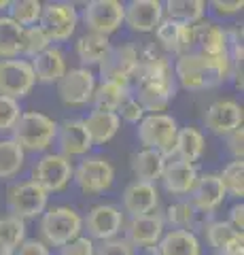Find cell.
<instances>
[{
	"mask_svg": "<svg viewBox=\"0 0 244 255\" xmlns=\"http://www.w3.org/2000/svg\"><path fill=\"white\" fill-rule=\"evenodd\" d=\"M174 79L189 92L212 90L217 85H223L232 77L234 66L230 53L219 55V58H208L198 51H189L178 55L174 62Z\"/></svg>",
	"mask_w": 244,
	"mask_h": 255,
	"instance_id": "cell-1",
	"label": "cell"
},
{
	"mask_svg": "<svg viewBox=\"0 0 244 255\" xmlns=\"http://www.w3.org/2000/svg\"><path fill=\"white\" fill-rule=\"evenodd\" d=\"M13 140L23 151H47L51 142L56 140L58 124L51 117H47L36 111H26L21 113L17 124L13 126Z\"/></svg>",
	"mask_w": 244,
	"mask_h": 255,
	"instance_id": "cell-2",
	"label": "cell"
},
{
	"mask_svg": "<svg viewBox=\"0 0 244 255\" xmlns=\"http://www.w3.org/2000/svg\"><path fill=\"white\" fill-rule=\"evenodd\" d=\"M81 215L70 206H51L41 217V234L45 238V245L64 247L77 236H81Z\"/></svg>",
	"mask_w": 244,
	"mask_h": 255,
	"instance_id": "cell-3",
	"label": "cell"
},
{
	"mask_svg": "<svg viewBox=\"0 0 244 255\" xmlns=\"http://www.w3.org/2000/svg\"><path fill=\"white\" fill-rule=\"evenodd\" d=\"M176 132H178L176 119L166 113L145 115L143 122L138 124V140H140V145H143V149L160 151L166 159L172 153Z\"/></svg>",
	"mask_w": 244,
	"mask_h": 255,
	"instance_id": "cell-4",
	"label": "cell"
},
{
	"mask_svg": "<svg viewBox=\"0 0 244 255\" xmlns=\"http://www.w3.org/2000/svg\"><path fill=\"white\" fill-rule=\"evenodd\" d=\"M47 200H49V194L43 187H38L34 181L17 183V185H11L9 191H6L9 213L21 221L43 215L47 211Z\"/></svg>",
	"mask_w": 244,
	"mask_h": 255,
	"instance_id": "cell-5",
	"label": "cell"
},
{
	"mask_svg": "<svg viewBox=\"0 0 244 255\" xmlns=\"http://www.w3.org/2000/svg\"><path fill=\"white\" fill-rule=\"evenodd\" d=\"M79 23L77 6L70 2H49L43 4V13L38 19L41 28L51 43H64L75 34Z\"/></svg>",
	"mask_w": 244,
	"mask_h": 255,
	"instance_id": "cell-6",
	"label": "cell"
},
{
	"mask_svg": "<svg viewBox=\"0 0 244 255\" xmlns=\"http://www.w3.org/2000/svg\"><path fill=\"white\" fill-rule=\"evenodd\" d=\"M73 179L85 194H102L111 189L115 181V168L106 157H85L73 170Z\"/></svg>",
	"mask_w": 244,
	"mask_h": 255,
	"instance_id": "cell-7",
	"label": "cell"
},
{
	"mask_svg": "<svg viewBox=\"0 0 244 255\" xmlns=\"http://www.w3.org/2000/svg\"><path fill=\"white\" fill-rule=\"evenodd\" d=\"M73 164L62 153H45L36 162L32 170V181L38 187H43L47 194L51 191H62L73 179Z\"/></svg>",
	"mask_w": 244,
	"mask_h": 255,
	"instance_id": "cell-8",
	"label": "cell"
},
{
	"mask_svg": "<svg viewBox=\"0 0 244 255\" xmlns=\"http://www.w3.org/2000/svg\"><path fill=\"white\" fill-rule=\"evenodd\" d=\"M36 83L30 62L26 60H0V96L21 100L32 92Z\"/></svg>",
	"mask_w": 244,
	"mask_h": 255,
	"instance_id": "cell-9",
	"label": "cell"
},
{
	"mask_svg": "<svg viewBox=\"0 0 244 255\" xmlns=\"http://www.w3.org/2000/svg\"><path fill=\"white\" fill-rule=\"evenodd\" d=\"M81 19L89 32L111 36L123 26V4L117 0H91L85 4Z\"/></svg>",
	"mask_w": 244,
	"mask_h": 255,
	"instance_id": "cell-10",
	"label": "cell"
},
{
	"mask_svg": "<svg viewBox=\"0 0 244 255\" xmlns=\"http://www.w3.org/2000/svg\"><path fill=\"white\" fill-rule=\"evenodd\" d=\"M58 96L66 107H83L91 102L96 92V75L89 68H70L56 83Z\"/></svg>",
	"mask_w": 244,
	"mask_h": 255,
	"instance_id": "cell-11",
	"label": "cell"
},
{
	"mask_svg": "<svg viewBox=\"0 0 244 255\" xmlns=\"http://www.w3.org/2000/svg\"><path fill=\"white\" fill-rule=\"evenodd\" d=\"M138 62V47L136 45H117L111 47L104 60L98 64V73L102 81H111L119 85H128L134 75Z\"/></svg>",
	"mask_w": 244,
	"mask_h": 255,
	"instance_id": "cell-12",
	"label": "cell"
},
{
	"mask_svg": "<svg viewBox=\"0 0 244 255\" xmlns=\"http://www.w3.org/2000/svg\"><path fill=\"white\" fill-rule=\"evenodd\" d=\"M244 109L236 100H217L204 113V126L217 136H227L234 130L242 128Z\"/></svg>",
	"mask_w": 244,
	"mask_h": 255,
	"instance_id": "cell-13",
	"label": "cell"
},
{
	"mask_svg": "<svg viewBox=\"0 0 244 255\" xmlns=\"http://www.w3.org/2000/svg\"><path fill=\"white\" fill-rule=\"evenodd\" d=\"M163 19V2L160 0H132L123 4V23L134 32H155Z\"/></svg>",
	"mask_w": 244,
	"mask_h": 255,
	"instance_id": "cell-14",
	"label": "cell"
},
{
	"mask_svg": "<svg viewBox=\"0 0 244 255\" xmlns=\"http://www.w3.org/2000/svg\"><path fill=\"white\" fill-rule=\"evenodd\" d=\"M85 226H87V234L91 241L93 238L96 241H111L121 232L123 213L115 204H98L87 213Z\"/></svg>",
	"mask_w": 244,
	"mask_h": 255,
	"instance_id": "cell-15",
	"label": "cell"
},
{
	"mask_svg": "<svg viewBox=\"0 0 244 255\" xmlns=\"http://www.w3.org/2000/svg\"><path fill=\"white\" fill-rule=\"evenodd\" d=\"M163 215L162 213H149L143 215V217H132L128 223V241L132 247H145V249H151V247H157V243L162 241L163 236Z\"/></svg>",
	"mask_w": 244,
	"mask_h": 255,
	"instance_id": "cell-16",
	"label": "cell"
},
{
	"mask_svg": "<svg viewBox=\"0 0 244 255\" xmlns=\"http://www.w3.org/2000/svg\"><path fill=\"white\" fill-rule=\"evenodd\" d=\"M189 196H191L189 202L206 215H212V211H217L227 198L223 183L219 179V174H215V172L198 174V181H195V185H193Z\"/></svg>",
	"mask_w": 244,
	"mask_h": 255,
	"instance_id": "cell-17",
	"label": "cell"
},
{
	"mask_svg": "<svg viewBox=\"0 0 244 255\" xmlns=\"http://www.w3.org/2000/svg\"><path fill=\"white\" fill-rule=\"evenodd\" d=\"M191 41L198 47V53L208 55V58H219V55L230 53V41H227L225 28L217 26L212 21H198L191 26Z\"/></svg>",
	"mask_w": 244,
	"mask_h": 255,
	"instance_id": "cell-18",
	"label": "cell"
},
{
	"mask_svg": "<svg viewBox=\"0 0 244 255\" xmlns=\"http://www.w3.org/2000/svg\"><path fill=\"white\" fill-rule=\"evenodd\" d=\"M160 204V191L155 183L132 181L123 189V211L130 213V217H143L157 209Z\"/></svg>",
	"mask_w": 244,
	"mask_h": 255,
	"instance_id": "cell-19",
	"label": "cell"
},
{
	"mask_svg": "<svg viewBox=\"0 0 244 255\" xmlns=\"http://www.w3.org/2000/svg\"><path fill=\"white\" fill-rule=\"evenodd\" d=\"M56 140L60 145V151L64 157H73V155H85L89 153L91 145V138L87 130L83 126V119H66L58 126V132H56Z\"/></svg>",
	"mask_w": 244,
	"mask_h": 255,
	"instance_id": "cell-20",
	"label": "cell"
},
{
	"mask_svg": "<svg viewBox=\"0 0 244 255\" xmlns=\"http://www.w3.org/2000/svg\"><path fill=\"white\" fill-rule=\"evenodd\" d=\"M174 96H176V79H168V81L138 85V92L134 98L145 109V113L149 111L151 115H157L168 109V105L174 100Z\"/></svg>",
	"mask_w": 244,
	"mask_h": 255,
	"instance_id": "cell-21",
	"label": "cell"
},
{
	"mask_svg": "<svg viewBox=\"0 0 244 255\" xmlns=\"http://www.w3.org/2000/svg\"><path fill=\"white\" fill-rule=\"evenodd\" d=\"M155 36H157V43H160L163 49L170 53H176V55L189 53L193 47L191 26L174 21V19H162V23L155 30Z\"/></svg>",
	"mask_w": 244,
	"mask_h": 255,
	"instance_id": "cell-22",
	"label": "cell"
},
{
	"mask_svg": "<svg viewBox=\"0 0 244 255\" xmlns=\"http://www.w3.org/2000/svg\"><path fill=\"white\" fill-rule=\"evenodd\" d=\"M162 181L166 191H170L172 196H187L191 194L195 181H198V168H195V164L172 159V162H166Z\"/></svg>",
	"mask_w": 244,
	"mask_h": 255,
	"instance_id": "cell-23",
	"label": "cell"
},
{
	"mask_svg": "<svg viewBox=\"0 0 244 255\" xmlns=\"http://www.w3.org/2000/svg\"><path fill=\"white\" fill-rule=\"evenodd\" d=\"M32 66L34 79L41 83H58L66 73V58L62 49L58 47H49L43 53H38L36 58H32L30 62Z\"/></svg>",
	"mask_w": 244,
	"mask_h": 255,
	"instance_id": "cell-24",
	"label": "cell"
},
{
	"mask_svg": "<svg viewBox=\"0 0 244 255\" xmlns=\"http://www.w3.org/2000/svg\"><path fill=\"white\" fill-rule=\"evenodd\" d=\"M204 149H206L204 134L198 130V128L187 126V128H178L170 155L174 159H180V162L193 164L204 155Z\"/></svg>",
	"mask_w": 244,
	"mask_h": 255,
	"instance_id": "cell-25",
	"label": "cell"
},
{
	"mask_svg": "<svg viewBox=\"0 0 244 255\" xmlns=\"http://www.w3.org/2000/svg\"><path fill=\"white\" fill-rule=\"evenodd\" d=\"M168 159L163 157L160 151L153 149H140L136 153H132L130 157V168L134 172L136 181H145V183H155L162 179L163 168H166Z\"/></svg>",
	"mask_w": 244,
	"mask_h": 255,
	"instance_id": "cell-26",
	"label": "cell"
},
{
	"mask_svg": "<svg viewBox=\"0 0 244 255\" xmlns=\"http://www.w3.org/2000/svg\"><path fill=\"white\" fill-rule=\"evenodd\" d=\"M157 255H202V245L195 232L189 230H170L155 247Z\"/></svg>",
	"mask_w": 244,
	"mask_h": 255,
	"instance_id": "cell-27",
	"label": "cell"
},
{
	"mask_svg": "<svg viewBox=\"0 0 244 255\" xmlns=\"http://www.w3.org/2000/svg\"><path fill=\"white\" fill-rule=\"evenodd\" d=\"M83 126L91 138V145H104L119 132L121 119L117 117V113H108V111H91L83 119Z\"/></svg>",
	"mask_w": 244,
	"mask_h": 255,
	"instance_id": "cell-28",
	"label": "cell"
},
{
	"mask_svg": "<svg viewBox=\"0 0 244 255\" xmlns=\"http://www.w3.org/2000/svg\"><path fill=\"white\" fill-rule=\"evenodd\" d=\"M206 241L219 255L242 249V232H238L230 221H210L206 228Z\"/></svg>",
	"mask_w": 244,
	"mask_h": 255,
	"instance_id": "cell-29",
	"label": "cell"
},
{
	"mask_svg": "<svg viewBox=\"0 0 244 255\" xmlns=\"http://www.w3.org/2000/svg\"><path fill=\"white\" fill-rule=\"evenodd\" d=\"M204 217H206V213L198 211L191 202L180 200V202H174V204L168 206L163 221H168L174 230H189V232H193V230H198L200 226L206 228L210 223Z\"/></svg>",
	"mask_w": 244,
	"mask_h": 255,
	"instance_id": "cell-30",
	"label": "cell"
},
{
	"mask_svg": "<svg viewBox=\"0 0 244 255\" xmlns=\"http://www.w3.org/2000/svg\"><path fill=\"white\" fill-rule=\"evenodd\" d=\"M111 41L104 34H96V32H85V34L79 38L75 45L77 58L83 64V68L87 66H98V64L104 60V55L111 49Z\"/></svg>",
	"mask_w": 244,
	"mask_h": 255,
	"instance_id": "cell-31",
	"label": "cell"
},
{
	"mask_svg": "<svg viewBox=\"0 0 244 255\" xmlns=\"http://www.w3.org/2000/svg\"><path fill=\"white\" fill-rule=\"evenodd\" d=\"M130 90L128 85H119V83H111V81H102L96 85L93 92V111H108V113H117V109L123 105V100L128 98Z\"/></svg>",
	"mask_w": 244,
	"mask_h": 255,
	"instance_id": "cell-32",
	"label": "cell"
},
{
	"mask_svg": "<svg viewBox=\"0 0 244 255\" xmlns=\"http://www.w3.org/2000/svg\"><path fill=\"white\" fill-rule=\"evenodd\" d=\"M163 13L168 15V19L193 26V23L204 19L206 2H202V0H168V2H163Z\"/></svg>",
	"mask_w": 244,
	"mask_h": 255,
	"instance_id": "cell-33",
	"label": "cell"
},
{
	"mask_svg": "<svg viewBox=\"0 0 244 255\" xmlns=\"http://www.w3.org/2000/svg\"><path fill=\"white\" fill-rule=\"evenodd\" d=\"M23 28L9 15H0V60H15L19 55Z\"/></svg>",
	"mask_w": 244,
	"mask_h": 255,
	"instance_id": "cell-34",
	"label": "cell"
},
{
	"mask_svg": "<svg viewBox=\"0 0 244 255\" xmlns=\"http://www.w3.org/2000/svg\"><path fill=\"white\" fill-rule=\"evenodd\" d=\"M26 162V151H23L13 138H0V179L15 177Z\"/></svg>",
	"mask_w": 244,
	"mask_h": 255,
	"instance_id": "cell-35",
	"label": "cell"
},
{
	"mask_svg": "<svg viewBox=\"0 0 244 255\" xmlns=\"http://www.w3.org/2000/svg\"><path fill=\"white\" fill-rule=\"evenodd\" d=\"M43 13V2L41 0H15L9 4V17L19 23L21 28H32L38 26Z\"/></svg>",
	"mask_w": 244,
	"mask_h": 255,
	"instance_id": "cell-36",
	"label": "cell"
},
{
	"mask_svg": "<svg viewBox=\"0 0 244 255\" xmlns=\"http://www.w3.org/2000/svg\"><path fill=\"white\" fill-rule=\"evenodd\" d=\"M219 179L223 183V189L227 196L242 200L244 196V162L242 159H234L223 168V172L219 174Z\"/></svg>",
	"mask_w": 244,
	"mask_h": 255,
	"instance_id": "cell-37",
	"label": "cell"
},
{
	"mask_svg": "<svg viewBox=\"0 0 244 255\" xmlns=\"http://www.w3.org/2000/svg\"><path fill=\"white\" fill-rule=\"evenodd\" d=\"M23 241H26V221L13 217V215L0 217V243L15 253Z\"/></svg>",
	"mask_w": 244,
	"mask_h": 255,
	"instance_id": "cell-38",
	"label": "cell"
},
{
	"mask_svg": "<svg viewBox=\"0 0 244 255\" xmlns=\"http://www.w3.org/2000/svg\"><path fill=\"white\" fill-rule=\"evenodd\" d=\"M51 47V41L47 38L45 32L32 26V28H23L21 34V47H19V55H28V58H36L38 53H43L45 49Z\"/></svg>",
	"mask_w": 244,
	"mask_h": 255,
	"instance_id": "cell-39",
	"label": "cell"
},
{
	"mask_svg": "<svg viewBox=\"0 0 244 255\" xmlns=\"http://www.w3.org/2000/svg\"><path fill=\"white\" fill-rule=\"evenodd\" d=\"M19 115H21L19 102L13 98H6V96H0V134L13 130Z\"/></svg>",
	"mask_w": 244,
	"mask_h": 255,
	"instance_id": "cell-40",
	"label": "cell"
},
{
	"mask_svg": "<svg viewBox=\"0 0 244 255\" xmlns=\"http://www.w3.org/2000/svg\"><path fill=\"white\" fill-rule=\"evenodd\" d=\"M93 255H136L134 253V247L125 241V238H111V241H102Z\"/></svg>",
	"mask_w": 244,
	"mask_h": 255,
	"instance_id": "cell-41",
	"label": "cell"
},
{
	"mask_svg": "<svg viewBox=\"0 0 244 255\" xmlns=\"http://www.w3.org/2000/svg\"><path fill=\"white\" fill-rule=\"evenodd\" d=\"M117 117L128 124H140L145 117V109L138 105V100L134 98V96H128V98L123 100V105L117 109Z\"/></svg>",
	"mask_w": 244,
	"mask_h": 255,
	"instance_id": "cell-42",
	"label": "cell"
},
{
	"mask_svg": "<svg viewBox=\"0 0 244 255\" xmlns=\"http://www.w3.org/2000/svg\"><path fill=\"white\" fill-rule=\"evenodd\" d=\"M93 249L96 245L89 236H77L75 241L60 247V255H93Z\"/></svg>",
	"mask_w": 244,
	"mask_h": 255,
	"instance_id": "cell-43",
	"label": "cell"
},
{
	"mask_svg": "<svg viewBox=\"0 0 244 255\" xmlns=\"http://www.w3.org/2000/svg\"><path fill=\"white\" fill-rule=\"evenodd\" d=\"M225 138H227V149H230L234 159H242V155H244V130L242 128L234 130L232 134H227Z\"/></svg>",
	"mask_w": 244,
	"mask_h": 255,
	"instance_id": "cell-44",
	"label": "cell"
},
{
	"mask_svg": "<svg viewBox=\"0 0 244 255\" xmlns=\"http://www.w3.org/2000/svg\"><path fill=\"white\" fill-rule=\"evenodd\" d=\"M17 255H51L43 241H23L17 247Z\"/></svg>",
	"mask_w": 244,
	"mask_h": 255,
	"instance_id": "cell-45",
	"label": "cell"
},
{
	"mask_svg": "<svg viewBox=\"0 0 244 255\" xmlns=\"http://www.w3.org/2000/svg\"><path fill=\"white\" fill-rule=\"evenodd\" d=\"M210 6L215 9V13L219 15H234V13H240L244 2L242 0H234V2H223V0H212Z\"/></svg>",
	"mask_w": 244,
	"mask_h": 255,
	"instance_id": "cell-46",
	"label": "cell"
},
{
	"mask_svg": "<svg viewBox=\"0 0 244 255\" xmlns=\"http://www.w3.org/2000/svg\"><path fill=\"white\" fill-rule=\"evenodd\" d=\"M230 223H232L236 230H238V232H242V226H244V204L242 202L232 206V211H230Z\"/></svg>",
	"mask_w": 244,
	"mask_h": 255,
	"instance_id": "cell-47",
	"label": "cell"
},
{
	"mask_svg": "<svg viewBox=\"0 0 244 255\" xmlns=\"http://www.w3.org/2000/svg\"><path fill=\"white\" fill-rule=\"evenodd\" d=\"M0 255H13V251H11V249H6V247L0 243Z\"/></svg>",
	"mask_w": 244,
	"mask_h": 255,
	"instance_id": "cell-48",
	"label": "cell"
},
{
	"mask_svg": "<svg viewBox=\"0 0 244 255\" xmlns=\"http://www.w3.org/2000/svg\"><path fill=\"white\" fill-rule=\"evenodd\" d=\"M9 0H0V11H9Z\"/></svg>",
	"mask_w": 244,
	"mask_h": 255,
	"instance_id": "cell-49",
	"label": "cell"
},
{
	"mask_svg": "<svg viewBox=\"0 0 244 255\" xmlns=\"http://www.w3.org/2000/svg\"><path fill=\"white\" fill-rule=\"evenodd\" d=\"M225 255H244V247H242V249H236V251H230V253H225Z\"/></svg>",
	"mask_w": 244,
	"mask_h": 255,
	"instance_id": "cell-50",
	"label": "cell"
},
{
	"mask_svg": "<svg viewBox=\"0 0 244 255\" xmlns=\"http://www.w3.org/2000/svg\"><path fill=\"white\" fill-rule=\"evenodd\" d=\"M215 255H219V253H215Z\"/></svg>",
	"mask_w": 244,
	"mask_h": 255,
	"instance_id": "cell-51",
	"label": "cell"
}]
</instances>
